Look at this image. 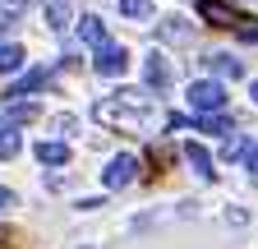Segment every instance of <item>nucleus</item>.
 <instances>
[{"label": "nucleus", "mask_w": 258, "mask_h": 249, "mask_svg": "<svg viewBox=\"0 0 258 249\" xmlns=\"http://www.w3.org/2000/svg\"><path fill=\"white\" fill-rule=\"evenodd\" d=\"M92 120H97V125H111V130H124V134L143 130V115H139V111H129V106H120L115 97L92 102Z\"/></svg>", "instance_id": "obj_1"}, {"label": "nucleus", "mask_w": 258, "mask_h": 249, "mask_svg": "<svg viewBox=\"0 0 258 249\" xmlns=\"http://www.w3.org/2000/svg\"><path fill=\"white\" fill-rule=\"evenodd\" d=\"M189 106L199 115H221L226 111V88L217 79H194L189 83Z\"/></svg>", "instance_id": "obj_2"}, {"label": "nucleus", "mask_w": 258, "mask_h": 249, "mask_svg": "<svg viewBox=\"0 0 258 249\" xmlns=\"http://www.w3.org/2000/svg\"><path fill=\"white\" fill-rule=\"evenodd\" d=\"M134 180H139V157L134 152H115L106 162V171H102V190H124Z\"/></svg>", "instance_id": "obj_3"}, {"label": "nucleus", "mask_w": 258, "mask_h": 249, "mask_svg": "<svg viewBox=\"0 0 258 249\" xmlns=\"http://www.w3.org/2000/svg\"><path fill=\"white\" fill-rule=\"evenodd\" d=\"M92 70L102 74V79H120V74L129 70V51H124V46H115V42H106L102 51H97V60H92Z\"/></svg>", "instance_id": "obj_4"}, {"label": "nucleus", "mask_w": 258, "mask_h": 249, "mask_svg": "<svg viewBox=\"0 0 258 249\" xmlns=\"http://www.w3.org/2000/svg\"><path fill=\"white\" fill-rule=\"evenodd\" d=\"M32 120H37V102H19V97L0 102V130H19V125H32Z\"/></svg>", "instance_id": "obj_5"}, {"label": "nucleus", "mask_w": 258, "mask_h": 249, "mask_svg": "<svg viewBox=\"0 0 258 249\" xmlns=\"http://www.w3.org/2000/svg\"><path fill=\"white\" fill-rule=\"evenodd\" d=\"M143 83L157 88V92L171 88V60L161 55V51H148V55H143Z\"/></svg>", "instance_id": "obj_6"}, {"label": "nucleus", "mask_w": 258, "mask_h": 249, "mask_svg": "<svg viewBox=\"0 0 258 249\" xmlns=\"http://www.w3.org/2000/svg\"><path fill=\"white\" fill-rule=\"evenodd\" d=\"M32 157H37L42 166H64V162H70V143L46 139V143H37V148H32Z\"/></svg>", "instance_id": "obj_7"}, {"label": "nucleus", "mask_w": 258, "mask_h": 249, "mask_svg": "<svg viewBox=\"0 0 258 249\" xmlns=\"http://www.w3.org/2000/svg\"><path fill=\"white\" fill-rule=\"evenodd\" d=\"M46 28H51V33H64V28H70L74 23V5H70V0H46Z\"/></svg>", "instance_id": "obj_8"}, {"label": "nucleus", "mask_w": 258, "mask_h": 249, "mask_svg": "<svg viewBox=\"0 0 258 249\" xmlns=\"http://www.w3.org/2000/svg\"><path fill=\"white\" fill-rule=\"evenodd\" d=\"M74 23H79V37H83L92 51H102V46H106V23L97 19V14H83V19H74Z\"/></svg>", "instance_id": "obj_9"}, {"label": "nucleus", "mask_w": 258, "mask_h": 249, "mask_svg": "<svg viewBox=\"0 0 258 249\" xmlns=\"http://www.w3.org/2000/svg\"><path fill=\"white\" fill-rule=\"evenodd\" d=\"M184 162L199 171L203 180H217V166H212V152L203 148V143H184Z\"/></svg>", "instance_id": "obj_10"}, {"label": "nucleus", "mask_w": 258, "mask_h": 249, "mask_svg": "<svg viewBox=\"0 0 258 249\" xmlns=\"http://www.w3.org/2000/svg\"><path fill=\"white\" fill-rule=\"evenodd\" d=\"M199 10H203V19H212L221 28H240V14L231 5H221V0H199Z\"/></svg>", "instance_id": "obj_11"}, {"label": "nucleus", "mask_w": 258, "mask_h": 249, "mask_svg": "<svg viewBox=\"0 0 258 249\" xmlns=\"http://www.w3.org/2000/svg\"><path fill=\"white\" fill-rule=\"evenodd\" d=\"M46 83H51V70H32V74H23V79L14 83V92H10V97H19V102H23L28 92H37V88H46Z\"/></svg>", "instance_id": "obj_12"}, {"label": "nucleus", "mask_w": 258, "mask_h": 249, "mask_svg": "<svg viewBox=\"0 0 258 249\" xmlns=\"http://www.w3.org/2000/svg\"><path fill=\"white\" fill-rule=\"evenodd\" d=\"M208 65H212V74H221V79H240V74H244V65H240L235 55H226V51L208 55Z\"/></svg>", "instance_id": "obj_13"}, {"label": "nucleus", "mask_w": 258, "mask_h": 249, "mask_svg": "<svg viewBox=\"0 0 258 249\" xmlns=\"http://www.w3.org/2000/svg\"><path fill=\"white\" fill-rule=\"evenodd\" d=\"M23 46H14V42H0V74H19L23 70Z\"/></svg>", "instance_id": "obj_14"}, {"label": "nucleus", "mask_w": 258, "mask_h": 249, "mask_svg": "<svg viewBox=\"0 0 258 249\" xmlns=\"http://www.w3.org/2000/svg\"><path fill=\"white\" fill-rule=\"evenodd\" d=\"M120 14H124V19L148 23V19H152V0H120Z\"/></svg>", "instance_id": "obj_15"}, {"label": "nucleus", "mask_w": 258, "mask_h": 249, "mask_svg": "<svg viewBox=\"0 0 258 249\" xmlns=\"http://www.w3.org/2000/svg\"><path fill=\"white\" fill-rule=\"evenodd\" d=\"M19 148H23L19 130H0V162H10V157H19Z\"/></svg>", "instance_id": "obj_16"}, {"label": "nucleus", "mask_w": 258, "mask_h": 249, "mask_svg": "<svg viewBox=\"0 0 258 249\" xmlns=\"http://www.w3.org/2000/svg\"><path fill=\"white\" fill-rule=\"evenodd\" d=\"M161 37H166V42H184V37H194V28L184 19H166V23H161Z\"/></svg>", "instance_id": "obj_17"}, {"label": "nucleus", "mask_w": 258, "mask_h": 249, "mask_svg": "<svg viewBox=\"0 0 258 249\" xmlns=\"http://www.w3.org/2000/svg\"><path fill=\"white\" fill-rule=\"evenodd\" d=\"M221 157H226V162H240V157H249V143H244V139H226Z\"/></svg>", "instance_id": "obj_18"}, {"label": "nucleus", "mask_w": 258, "mask_h": 249, "mask_svg": "<svg viewBox=\"0 0 258 249\" xmlns=\"http://www.w3.org/2000/svg\"><path fill=\"white\" fill-rule=\"evenodd\" d=\"M199 130H208V134H226V130H231V120H226V115H203Z\"/></svg>", "instance_id": "obj_19"}, {"label": "nucleus", "mask_w": 258, "mask_h": 249, "mask_svg": "<svg viewBox=\"0 0 258 249\" xmlns=\"http://www.w3.org/2000/svg\"><path fill=\"white\" fill-rule=\"evenodd\" d=\"M55 130L60 134H74L79 130V115H55Z\"/></svg>", "instance_id": "obj_20"}, {"label": "nucleus", "mask_w": 258, "mask_h": 249, "mask_svg": "<svg viewBox=\"0 0 258 249\" xmlns=\"http://www.w3.org/2000/svg\"><path fill=\"white\" fill-rule=\"evenodd\" d=\"M14 203H19V194H14V190H5V184H0V212H10Z\"/></svg>", "instance_id": "obj_21"}, {"label": "nucleus", "mask_w": 258, "mask_h": 249, "mask_svg": "<svg viewBox=\"0 0 258 249\" xmlns=\"http://www.w3.org/2000/svg\"><path fill=\"white\" fill-rule=\"evenodd\" d=\"M244 162H249V171L258 175V148H249V157H244Z\"/></svg>", "instance_id": "obj_22"}, {"label": "nucleus", "mask_w": 258, "mask_h": 249, "mask_svg": "<svg viewBox=\"0 0 258 249\" xmlns=\"http://www.w3.org/2000/svg\"><path fill=\"white\" fill-rule=\"evenodd\" d=\"M249 97H253V102H258V83H249Z\"/></svg>", "instance_id": "obj_23"}, {"label": "nucleus", "mask_w": 258, "mask_h": 249, "mask_svg": "<svg viewBox=\"0 0 258 249\" xmlns=\"http://www.w3.org/2000/svg\"><path fill=\"white\" fill-rule=\"evenodd\" d=\"M5 28H10V19H0V33H5Z\"/></svg>", "instance_id": "obj_24"}, {"label": "nucleus", "mask_w": 258, "mask_h": 249, "mask_svg": "<svg viewBox=\"0 0 258 249\" xmlns=\"http://www.w3.org/2000/svg\"><path fill=\"white\" fill-rule=\"evenodd\" d=\"M0 240H5V231H0Z\"/></svg>", "instance_id": "obj_25"}]
</instances>
